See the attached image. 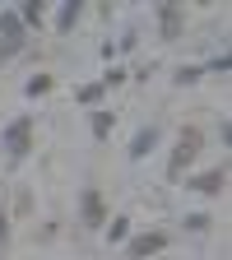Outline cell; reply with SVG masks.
Listing matches in <instances>:
<instances>
[{"instance_id": "cell-1", "label": "cell", "mask_w": 232, "mask_h": 260, "mask_svg": "<svg viewBox=\"0 0 232 260\" xmlns=\"http://www.w3.org/2000/svg\"><path fill=\"white\" fill-rule=\"evenodd\" d=\"M200 153V125H186L181 130V140H177V153H172V177H181V168H190V158Z\"/></svg>"}, {"instance_id": "cell-2", "label": "cell", "mask_w": 232, "mask_h": 260, "mask_svg": "<svg viewBox=\"0 0 232 260\" xmlns=\"http://www.w3.org/2000/svg\"><path fill=\"white\" fill-rule=\"evenodd\" d=\"M28 135H32V116H19V121L5 130V149H10V158H14V162L28 153Z\"/></svg>"}, {"instance_id": "cell-3", "label": "cell", "mask_w": 232, "mask_h": 260, "mask_svg": "<svg viewBox=\"0 0 232 260\" xmlns=\"http://www.w3.org/2000/svg\"><path fill=\"white\" fill-rule=\"evenodd\" d=\"M0 32H5V47H0V60H5V56H14L19 42H23V19H19L14 10H5V14H0Z\"/></svg>"}, {"instance_id": "cell-4", "label": "cell", "mask_w": 232, "mask_h": 260, "mask_svg": "<svg viewBox=\"0 0 232 260\" xmlns=\"http://www.w3.org/2000/svg\"><path fill=\"white\" fill-rule=\"evenodd\" d=\"M162 246H168V233H140L135 242H130V260H144V255H153Z\"/></svg>"}, {"instance_id": "cell-5", "label": "cell", "mask_w": 232, "mask_h": 260, "mask_svg": "<svg viewBox=\"0 0 232 260\" xmlns=\"http://www.w3.org/2000/svg\"><path fill=\"white\" fill-rule=\"evenodd\" d=\"M190 186H195V190H200V195H218V190L227 186V168H223V162H218V168H209V172H200V177H195Z\"/></svg>"}, {"instance_id": "cell-6", "label": "cell", "mask_w": 232, "mask_h": 260, "mask_svg": "<svg viewBox=\"0 0 232 260\" xmlns=\"http://www.w3.org/2000/svg\"><path fill=\"white\" fill-rule=\"evenodd\" d=\"M158 14H162V38L177 42V38H181V10H177V5H158Z\"/></svg>"}, {"instance_id": "cell-7", "label": "cell", "mask_w": 232, "mask_h": 260, "mask_svg": "<svg viewBox=\"0 0 232 260\" xmlns=\"http://www.w3.org/2000/svg\"><path fill=\"white\" fill-rule=\"evenodd\" d=\"M84 223L103 228V195H97V190H84Z\"/></svg>"}, {"instance_id": "cell-8", "label": "cell", "mask_w": 232, "mask_h": 260, "mask_svg": "<svg viewBox=\"0 0 232 260\" xmlns=\"http://www.w3.org/2000/svg\"><path fill=\"white\" fill-rule=\"evenodd\" d=\"M153 144H158V125H144L140 135H135V144H130V158H144Z\"/></svg>"}, {"instance_id": "cell-9", "label": "cell", "mask_w": 232, "mask_h": 260, "mask_svg": "<svg viewBox=\"0 0 232 260\" xmlns=\"http://www.w3.org/2000/svg\"><path fill=\"white\" fill-rule=\"evenodd\" d=\"M112 125H116V116L97 112V116H93V135H97V140H107V135H112Z\"/></svg>"}, {"instance_id": "cell-10", "label": "cell", "mask_w": 232, "mask_h": 260, "mask_svg": "<svg viewBox=\"0 0 232 260\" xmlns=\"http://www.w3.org/2000/svg\"><path fill=\"white\" fill-rule=\"evenodd\" d=\"M75 23H79V0H70V5L60 10V32H70Z\"/></svg>"}, {"instance_id": "cell-11", "label": "cell", "mask_w": 232, "mask_h": 260, "mask_svg": "<svg viewBox=\"0 0 232 260\" xmlns=\"http://www.w3.org/2000/svg\"><path fill=\"white\" fill-rule=\"evenodd\" d=\"M125 233H130V218L121 214V218H112V228H107V242H125Z\"/></svg>"}, {"instance_id": "cell-12", "label": "cell", "mask_w": 232, "mask_h": 260, "mask_svg": "<svg viewBox=\"0 0 232 260\" xmlns=\"http://www.w3.org/2000/svg\"><path fill=\"white\" fill-rule=\"evenodd\" d=\"M103 93H107V84H103V79H97V84H84V88H79V103H97Z\"/></svg>"}, {"instance_id": "cell-13", "label": "cell", "mask_w": 232, "mask_h": 260, "mask_svg": "<svg viewBox=\"0 0 232 260\" xmlns=\"http://www.w3.org/2000/svg\"><path fill=\"white\" fill-rule=\"evenodd\" d=\"M47 88H51V79H47V75H32V79H28V98H42Z\"/></svg>"}, {"instance_id": "cell-14", "label": "cell", "mask_w": 232, "mask_h": 260, "mask_svg": "<svg viewBox=\"0 0 232 260\" xmlns=\"http://www.w3.org/2000/svg\"><path fill=\"white\" fill-rule=\"evenodd\" d=\"M181 228H186V233H205V228H209V218H205V214H190Z\"/></svg>"}, {"instance_id": "cell-15", "label": "cell", "mask_w": 232, "mask_h": 260, "mask_svg": "<svg viewBox=\"0 0 232 260\" xmlns=\"http://www.w3.org/2000/svg\"><path fill=\"white\" fill-rule=\"evenodd\" d=\"M23 23H32V28H38L42 23V10H38V0H32V5H23V14H19Z\"/></svg>"}, {"instance_id": "cell-16", "label": "cell", "mask_w": 232, "mask_h": 260, "mask_svg": "<svg viewBox=\"0 0 232 260\" xmlns=\"http://www.w3.org/2000/svg\"><path fill=\"white\" fill-rule=\"evenodd\" d=\"M195 79H200V65H181L177 70V84H195Z\"/></svg>"}, {"instance_id": "cell-17", "label": "cell", "mask_w": 232, "mask_h": 260, "mask_svg": "<svg viewBox=\"0 0 232 260\" xmlns=\"http://www.w3.org/2000/svg\"><path fill=\"white\" fill-rule=\"evenodd\" d=\"M103 84H107V88H112V84H125V70H116V65H112V70H107V79H103Z\"/></svg>"}, {"instance_id": "cell-18", "label": "cell", "mask_w": 232, "mask_h": 260, "mask_svg": "<svg viewBox=\"0 0 232 260\" xmlns=\"http://www.w3.org/2000/svg\"><path fill=\"white\" fill-rule=\"evenodd\" d=\"M10 237V228H5V214H0V242H5Z\"/></svg>"}]
</instances>
